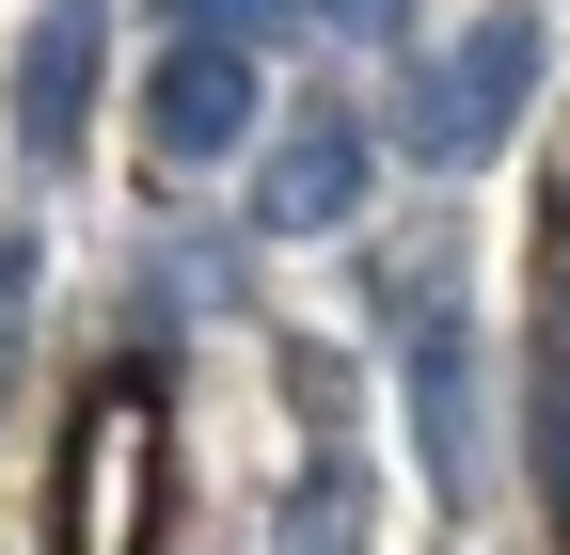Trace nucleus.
Returning <instances> with one entry per match:
<instances>
[{"label": "nucleus", "instance_id": "obj_1", "mask_svg": "<svg viewBox=\"0 0 570 555\" xmlns=\"http://www.w3.org/2000/svg\"><path fill=\"white\" fill-rule=\"evenodd\" d=\"M175 493V429H159V381L111 366L80 412H63V555H142Z\"/></svg>", "mask_w": 570, "mask_h": 555}, {"label": "nucleus", "instance_id": "obj_2", "mask_svg": "<svg viewBox=\"0 0 570 555\" xmlns=\"http://www.w3.org/2000/svg\"><path fill=\"white\" fill-rule=\"evenodd\" d=\"M142 144H159V175L238 159V144H254V48L175 32V48H159V80H142Z\"/></svg>", "mask_w": 570, "mask_h": 555}, {"label": "nucleus", "instance_id": "obj_3", "mask_svg": "<svg viewBox=\"0 0 570 555\" xmlns=\"http://www.w3.org/2000/svg\"><path fill=\"white\" fill-rule=\"evenodd\" d=\"M523 80H539V17H475V32L444 48V80H428V111H412V144L444 159V175H475L491 144H508V111H523Z\"/></svg>", "mask_w": 570, "mask_h": 555}, {"label": "nucleus", "instance_id": "obj_4", "mask_svg": "<svg viewBox=\"0 0 570 555\" xmlns=\"http://www.w3.org/2000/svg\"><path fill=\"white\" fill-rule=\"evenodd\" d=\"M80 111H96V0H48L32 48H17V144L63 159V144H80Z\"/></svg>", "mask_w": 570, "mask_h": 555}, {"label": "nucleus", "instance_id": "obj_5", "mask_svg": "<svg viewBox=\"0 0 570 555\" xmlns=\"http://www.w3.org/2000/svg\"><path fill=\"white\" fill-rule=\"evenodd\" d=\"M348 206H365V127H333V111H317L302 144L254 175V223H269V238H333Z\"/></svg>", "mask_w": 570, "mask_h": 555}, {"label": "nucleus", "instance_id": "obj_6", "mask_svg": "<svg viewBox=\"0 0 570 555\" xmlns=\"http://www.w3.org/2000/svg\"><path fill=\"white\" fill-rule=\"evenodd\" d=\"M285 555H365V476H348V460H317V476H302V508H285Z\"/></svg>", "mask_w": 570, "mask_h": 555}, {"label": "nucleus", "instance_id": "obj_7", "mask_svg": "<svg viewBox=\"0 0 570 555\" xmlns=\"http://www.w3.org/2000/svg\"><path fill=\"white\" fill-rule=\"evenodd\" d=\"M539 493H554V524H570V381L539 397Z\"/></svg>", "mask_w": 570, "mask_h": 555}, {"label": "nucleus", "instance_id": "obj_8", "mask_svg": "<svg viewBox=\"0 0 570 555\" xmlns=\"http://www.w3.org/2000/svg\"><path fill=\"white\" fill-rule=\"evenodd\" d=\"M269 17H285V0H190V32H223V48H254Z\"/></svg>", "mask_w": 570, "mask_h": 555}, {"label": "nucleus", "instance_id": "obj_9", "mask_svg": "<svg viewBox=\"0 0 570 555\" xmlns=\"http://www.w3.org/2000/svg\"><path fill=\"white\" fill-rule=\"evenodd\" d=\"M554 333H570V270H554Z\"/></svg>", "mask_w": 570, "mask_h": 555}]
</instances>
